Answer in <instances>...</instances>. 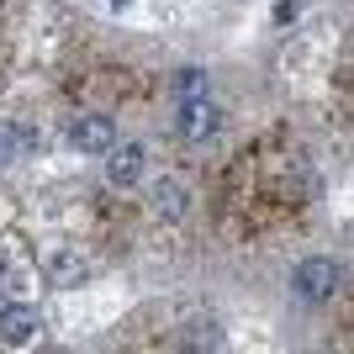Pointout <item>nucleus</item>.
<instances>
[{
	"label": "nucleus",
	"mask_w": 354,
	"mask_h": 354,
	"mask_svg": "<svg viewBox=\"0 0 354 354\" xmlns=\"http://www.w3.org/2000/svg\"><path fill=\"white\" fill-rule=\"evenodd\" d=\"M217 122H222V111L212 101H185L180 106V133L191 138V143H207V138L217 133Z\"/></svg>",
	"instance_id": "obj_4"
},
{
	"label": "nucleus",
	"mask_w": 354,
	"mask_h": 354,
	"mask_svg": "<svg viewBox=\"0 0 354 354\" xmlns=\"http://www.w3.org/2000/svg\"><path fill=\"white\" fill-rule=\"evenodd\" d=\"M339 281H344V270L333 265V259H301L296 275H291V291L301 296V301H328V296L339 291Z\"/></svg>",
	"instance_id": "obj_1"
},
{
	"label": "nucleus",
	"mask_w": 354,
	"mask_h": 354,
	"mask_svg": "<svg viewBox=\"0 0 354 354\" xmlns=\"http://www.w3.org/2000/svg\"><path fill=\"white\" fill-rule=\"evenodd\" d=\"M69 143L80 148V153H106V148L117 143V122L111 117H80L74 133H69Z\"/></svg>",
	"instance_id": "obj_3"
},
{
	"label": "nucleus",
	"mask_w": 354,
	"mask_h": 354,
	"mask_svg": "<svg viewBox=\"0 0 354 354\" xmlns=\"http://www.w3.org/2000/svg\"><path fill=\"white\" fill-rule=\"evenodd\" d=\"M37 333H43V312L37 307H0V344L21 349V344H32Z\"/></svg>",
	"instance_id": "obj_2"
},
{
	"label": "nucleus",
	"mask_w": 354,
	"mask_h": 354,
	"mask_svg": "<svg viewBox=\"0 0 354 354\" xmlns=\"http://www.w3.org/2000/svg\"><path fill=\"white\" fill-rule=\"evenodd\" d=\"M153 212H159V217H185V191H180L175 180H159V185H153Z\"/></svg>",
	"instance_id": "obj_6"
},
{
	"label": "nucleus",
	"mask_w": 354,
	"mask_h": 354,
	"mask_svg": "<svg viewBox=\"0 0 354 354\" xmlns=\"http://www.w3.org/2000/svg\"><path fill=\"white\" fill-rule=\"evenodd\" d=\"M175 95L180 101H207V74L201 69H180L175 74Z\"/></svg>",
	"instance_id": "obj_7"
},
{
	"label": "nucleus",
	"mask_w": 354,
	"mask_h": 354,
	"mask_svg": "<svg viewBox=\"0 0 354 354\" xmlns=\"http://www.w3.org/2000/svg\"><path fill=\"white\" fill-rule=\"evenodd\" d=\"M53 270H59V275H80V270H85V265H74L69 254H59V259H53Z\"/></svg>",
	"instance_id": "obj_8"
},
{
	"label": "nucleus",
	"mask_w": 354,
	"mask_h": 354,
	"mask_svg": "<svg viewBox=\"0 0 354 354\" xmlns=\"http://www.w3.org/2000/svg\"><path fill=\"white\" fill-rule=\"evenodd\" d=\"M106 153H111V164H106V175H111V185H133L138 175H143V148L138 143H111L106 148Z\"/></svg>",
	"instance_id": "obj_5"
}]
</instances>
